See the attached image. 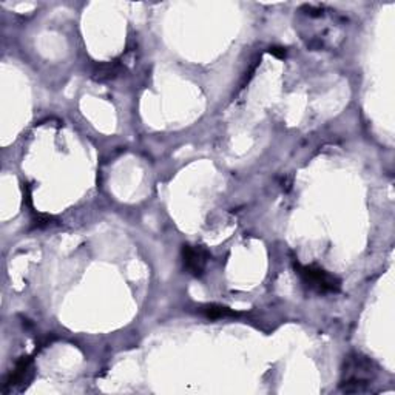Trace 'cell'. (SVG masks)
Instances as JSON below:
<instances>
[{
  "mask_svg": "<svg viewBox=\"0 0 395 395\" xmlns=\"http://www.w3.org/2000/svg\"><path fill=\"white\" fill-rule=\"evenodd\" d=\"M33 375V360L30 357H22L16 363V367L12 369L8 380H6L3 391L14 389V387H22L27 385V381Z\"/></svg>",
  "mask_w": 395,
  "mask_h": 395,
  "instance_id": "4",
  "label": "cell"
},
{
  "mask_svg": "<svg viewBox=\"0 0 395 395\" xmlns=\"http://www.w3.org/2000/svg\"><path fill=\"white\" fill-rule=\"evenodd\" d=\"M375 377H377V366L366 355L354 352L347 355L345 365L341 369L340 389L346 394H363L371 389Z\"/></svg>",
  "mask_w": 395,
  "mask_h": 395,
  "instance_id": "1",
  "label": "cell"
},
{
  "mask_svg": "<svg viewBox=\"0 0 395 395\" xmlns=\"http://www.w3.org/2000/svg\"><path fill=\"white\" fill-rule=\"evenodd\" d=\"M295 270L298 276L301 278L304 286L314 290L315 294L326 295L340 292L341 281L335 275H330L325 269L318 267V265H303L296 263Z\"/></svg>",
  "mask_w": 395,
  "mask_h": 395,
  "instance_id": "2",
  "label": "cell"
},
{
  "mask_svg": "<svg viewBox=\"0 0 395 395\" xmlns=\"http://www.w3.org/2000/svg\"><path fill=\"white\" fill-rule=\"evenodd\" d=\"M196 312L209 320H221V318H229V316L238 315L236 312H233L232 309L225 307V306H219V304H207V306H201L198 307Z\"/></svg>",
  "mask_w": 395,
  "mask_h": 395,
  "instance_id": "6",
  "label": "cell"
},
{
  "mask_svg": "<svg viewBox=\"0 0 395 395\" xmlns=\"http://www.w3.org/2000/svg\"><path fill=\"white\" fill-rule=\"evenodd\" d=\"M122 71H124V67L121 65L119 62H105V63H101L94 68L93 71V79L98 81V82H108V81H114L116 77H118Z\"/></svg>",
  "mask_w": 395,
  "mask_h": 395,
  "instance_id": "5",
  "label": "cell"
},
{
  "mask_svg": "<svg viewBox=\"0 0 395 395\" xmlns=\"http://www.w3.org/2000/svg\"><path fill=\"white\" fill-rule=\"evenodd\" d=\"M270 54H274L275 57H278V59H283V57L286 56V50L281 48V47H272Z\"/></svg>",
  "mask_w": 395,
  "mask_h": 395,
  "instance_id": "7",
  "label": "cell"
},
{
  "mask_svg": "<svg viewBox=\"0 0 395 395\" xmlns=\"http://www.w3.org/2000/svg\"><path fill=\"white\" fill-rule=\"evenodd\" d=\"M209 252L201 245H190L184 244L183 245V263L184 267L190 272L193 276H201L204 274V270L207 267V263H209Z\"/></svg>",
  "mask_w": 395,
  "mask_h": 395,
  "instance_id": "3",
  "label": "cell"
}]
</instances>
